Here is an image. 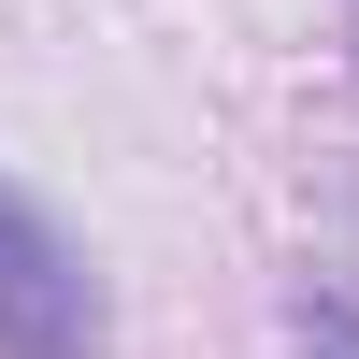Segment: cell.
Masks as SVG:
<instances>
[{"label":"cell","instance_id":"1","mask_svg":"<svg viewBox=\"0 0 359 359\" xmlns=\"http://www.w3.org/2000/svg\"><path fill=\"white\" fill-rule=\"evenodd\" d=\"M0 359H101V273L15 172H0Z\"/></svg>","mask_w":359,"mask_h":359},{"label":"cell","instance_id":"2","mask_svg":"<svg viewBox=\"0 0 359 359\" xmlns=\"http://www.w3.org/2000/svg\"><path fill=\"white\" fill-rule=\"evenodd\" d=\"M287 359H359V287H331V273L287 287Z\"/></svg>","mask_w":359,"mask_h":359}]
</instances>
